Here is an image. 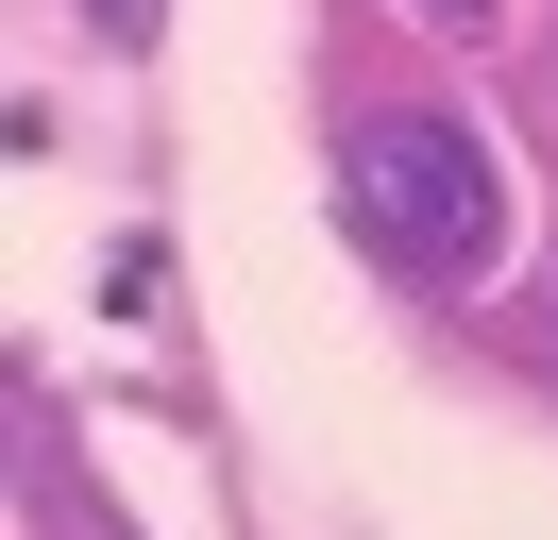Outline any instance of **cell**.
<instances>
[{
	"label": "cell",
	"mask_w": 558,
	"mask_h": 540,
	"mask_svg": "<svg viewBox=\"0 0 558 540\" xmlns=\"http://www.w3.org/2000/svg\"><path fill=\"white\" fill-rule=\"evenodd\" d=\"M339 220L373 236L407 287H457V270H490V236H508V186H490L474 119L389 101V119H355V135H339Z\"/></svg>",
	"instance_id": "cell-1"
},
{
	"label": "cell",
	"mask_w": 558,
	"mask_h": 540,
	"mask_svg": "<svg viewBox=\"0 0 558 540\" xmlns=\"http://www.w3.org/2000/svg\"><path fill=\"white\" fill-rule=\"evenodd\" d=\"M102 34H153V0H102Z\"/></svg>",
	"instance_id": "cell-2"
},
{
	"label": "cell",
	"mask_w": 558,
	"mask_h": 540,
	"mask_svg": "<svg viewBox=\"0 0 558 540\" xmlns=\"http://www.w3.org/2000/svg\"><path fill=\"white\" fill-rule=\"evenodd\" d=\"M423 17H490V0H423Z\"/></svg>",
	"instance_id": "cell-3"
}]
</instances>
